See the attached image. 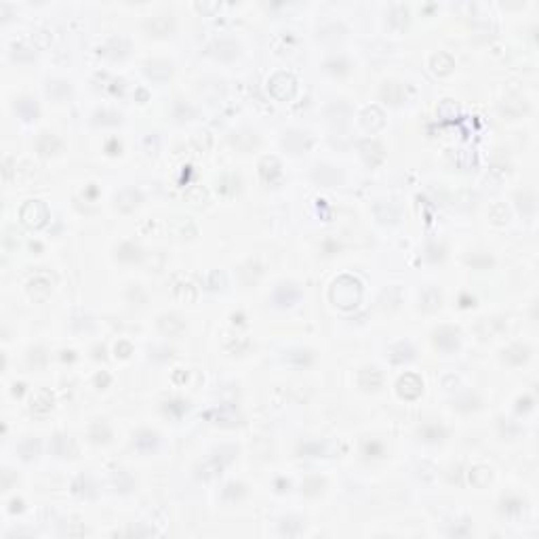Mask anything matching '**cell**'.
I'll use <instances>...</instances> for the list:
<instances>
[{"label":"cell","mask_w":539,"mask_h":539,"mask_svg":"<svg viewBox=\"0 0 539 539\" xmlns=\"http://www.w3.org/2000/svg\"><path fill=\"white\" fill-rule=\"evenodd\" d=\"M434 342L438 344V346H442V347H447V342H449V347H455V346H457V331H453V329H442V331L436 333V339H434Z\"/></svg>","instance_id":"6da1fadb"},{"label":"cell","mask_w":539,"mask_h":539,"mask_svg":"<svg viewBox=\"0 0 539 539\" xmlns=\"http://www.w3.org/2000/svg\"><path fill=\"white\" fill-rule=\"evenodd\" d=\"M424 436L427 440H440L442 436H445V432H442L440 427H427V430H424Z\"/></svg>","instance_id":"3957f363"},{"label":"cell","mask_w":539,"mask_h":539,"mask_svg":"<svg viewBox=\"0 0 539 539\" xmlns=\"http://www.w3.org/2000/svg\"><path fill=\"white\" fill-rule=\"evenodd\" d=\"M55 148H59V141L53 137V135H49V133H44L40 139H38V150H40L42 154H49V150L53 152Z\"/></svg>","instance_id":"7a4b0ae2"}]
</instances>
